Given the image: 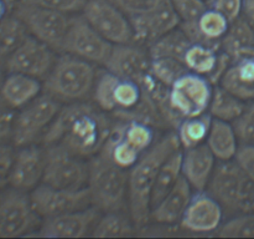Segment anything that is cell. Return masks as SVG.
I'll use <instances>...</instances> for the list:
<instances>
[{
  "label": "cell",
  "instance_id": "1",
  "mask_svg": "<svg viewBox=\"0 0 254 239\" xmlns=\"http://www.w3.org/2000/svg\"><path fill=\"white\" fill-rule=\"evenodd\" d=\"M112 122L96 105L79 101L61 106L42 137L44 146L60 144L76 156L89 159L103 148Z\"/></svg>",
  "mask_w": 254,
  "mask_h": 239
},
{
  "label": "cell",
  "instance_id": "2",
  "mask_svg": "<svg viewBox=\"0 0 254 239\" xmlns=\"http://www.w3.org/2000/svg\"><path fill=\"white\" fill-rule=\"evenodd\" d=\"M181 148L176 132L164 134L141 154L128 171V211L136 227L150 221L151 191L161 164L176 149Z\"/></svg>",
  "mask_w": 254,
  "mask_h": 239
},
{
  "label": "cell",
  "instance_id": "3",
  "mask_svg": "<svg viewBox=\"0 0 254 239\" xmlns=\"http://www.w3.org/2000/svg\"><path fill=\"white\" fill-rule=\"evenodd\" d=\"M96 79L93 64L72 55L61 54L44 79L42 89L57 101L72 104L84 101L92 94Z\"/></svg>",
  "mask_w": 254,
  "mask_h": 239
},
{
  "label": "cell",
  "instance_id": "4",
  "mask_svg": "<svg viewBox=\"0 0 254 239\" xmlns=\"http://www.w3.org/2000/svg\"><path fill=\"white\" fill-rule=\"evenodd\" d=\"M88 187L92 204L102 213L123 212L128 207V171L102 153L88 159Z\"/></svg>",
  "mask_w": 254,
  "mask_h": 239
},
{
  "label": "cell",
  "instance_id": "5",
  "mask_svg": "<svg viewBox=\"0 0 254 239\" xmlns=\"http://www.w3.org/2000/svg\"><path fill=\"white\" fill-rule=\"evenodd\" d=\"M207 191L228 213H254V181L235 159L217 163Z\"/></svg>",
  "mask_w": 254,
  "mask_h": 239
},
{
  "label": "cell",
  "instance_id": "6",
  "mask_svg": "<svg viewBox=\"0 0 254 239\" xmlns=\"http://www.w3.org/2000/svg\"><path fill=\"white\" fill-rule=\"evenodd\" d=\"M94 105L117 120L128 119L145 100V91L134 80L123 79L108 70L97 75L93 91Z\"/></svg>",
  "mask_w": 254,
  "mask_h": 239
},
{
  "label": "cell",
  "instance_id": "7",
  "mask_svg": "<svg viewBox=\"0 0 254 239\" xmlns=\"http://www.w3.org/2000/svg\"><path fill=\"white\" fill-rule=\"evenodd\" d=\"M61 109V102L41 94L19 110L15 116L11 142L14 147L37 144Z\"/></svg>",
  "mask_w": 254,
  "mask_h": 239
},
{
  "label": "cell",
  "instance_id": "8",
  "mask_svg": "<svg viewBox=\"0 0 254 239\" xmlns=\"http://www.w3.org/2000/svg\"><path fill=\"white\" fill-rule=\"evenodd\" d=\"M42 218L36 213L29 192L5 187L0 191V238H16L37 231Z\"/></svg>",
  "mask_w": 254,
  "mask_h": 239
},
{
  "label": "cell",
  "instance_id": "9",
  "mask_svg": "<svg viewBox=\"0 0 254 239\" xmlns=\"http://www.w3.org/2000/svg\"><path fill=\"white\" fill-rule=\"evenodd\" d=\"M26 27L29 35L49 45L56 52H61L71 16L56 10L19 1L11 10Z\"/></svg>",
  "mask_w": 254,
  "mask_h": 239
},
{
  "label": "cell",
  "instance_id": "10",
  "mask_svg": "<svg viewBox=\"0 0 254 239\" xmlns=\"http://www.w3.org/2000/svg\"><path fill=\"white\" fill-rule=\"evenodd\" d=\"M45 147L42 183L64 189H81L88 182V161L60 144Z\"/></svg>",
  "mask_w": 254,
  "mask_h": 239
},
{
  "label": "cell",
  "instance_id": "11",
  "mask_svg": "<svg viewBox=\"0 0 254 239\" xmlns=\"http://www.w3.org/2000/svg\"><path fill=\"white\" fill-rule=\"evenodd\" d=\"M113 45L93 29L83 15H72L60 54H68L104 66Z\"/></svg>",
  "mask_w": 254,
  "mask_h": 239
},
{
  "label": "cell",
  "instance_id": "12",
  "mask_svg": "<svg viewBox=\"0 0 254 239\" xmlns=\"http://www.w3.org/2000/svg\"><path fill=\"white\" fill-rule=\"evenodd\" d=\"M215 85L205 76L186 72L169 90V100L181 120L208 112Z\"/></svg>",
  "mask_w": 254,
  "mask_h": 239
},
{
  "label": "cell",
  "instance_id": "13",
  "mask_svg": "<svg viewBox=\"0 0 254 239\" xmlns=\"http://www.w3.org/2000/svg\"><path fill=\"white\" fill-rule=\"evenodd\" d=\"M81 14L112 45L134 42L133 27L128 15L111 0H89Z\"/></svg>",
  "mask_w": 254,
  "mask_h": 239
},
{
  "label": "cell",
  "instance_id": "14",
  "mask_svg": "<svg viewBox=\"0 0 254 239\" xmlns=\"http://www.w3.org/2000/svg\"><path fill=\"white\" fill-rule=\"evenodd\" d=\"M30 198L32 207L42 219L93 206L88 187L64 189L40 183L30 192Z\"/></svg>",
  "mask_w": 254,
  "mask_h": 239
},
{
  "label": "cell",
  "instance_id": "15",
  "mask_svg": "<svg viewBox=\"0 0 254 239\" xmlns=\"http://www.w3.org/2000/svg\"><path fill=\"white\" fill-rule=\"evenodd\" d=\"M57 52L49 45L29 35L5 60V69L35 79L44 80L51 71Z\"/></svg>",
  "mask_w": 254,
  "mask_h": 239
},
{
  "label": "cell",
  "instance_id": "16",
  "mask_svg": "<svg viewBox=\"0 0 254 239\" xmlns=\"http://www.w3.org/2000/svg\"><path fill=\"white\" fill-rule=\"evenodd\" d=\"M129 20L133 27L134 42L146 47L181 24L170 0H159L153 9L129 17Z\"/></svg>",
  "mask_w": 254,
  "mask_h": 239
},
{
  "label": "cell",
  "instance_id": "17",
  "mask_svg": "<svg viewBox=\"0 0 254 239\" xmlns=\"http://www.w3.org/2000/svg\"><path fill=\"white\" fill-rule=\"evenodd\" d=\"M223 216L225 209L210 192L196 191L181 218L180 226L191 233H212L222 226Z\"/></svg>",
  "mask_w": 254,
  "mask_h": 239
},
{
  "label": "cell",
  "instance_id": "18",
  "mask_svg": "<svg viewBox=\"0 0 254 239\" xmlns=\"http://www.w3.org/2000/svg\"><path fill=\"white\" fill-rule=\"evenodd\" d=\"M102 212L97 207L68 212L42 219L37 236L47 238H82L93 231Z\"/></svg>",
  "mask_w": 254,
  "mask_h": 239
},
{
  "label": "cell",
  "instance_id": "19",
  "mask_svg": "<svg viewBox=\"0 0 254 239\" xmlns=\"http://www.w3.org/2000/svg\"><path fill=\"white\" fill-rule=\"evenodd\" d=\"M151 56L148 47L136 42L113 45L106 70L123 79L134 80L140 84L150 74Z\"/></svg>",
  "mask_w": 254,
  "mask_h": 239
},
{
  "label": "cell",
  "instance_id": "20",
  "mask_svg": "<svg viewBox=\"0 0 254 239\" xmlns=\"http://www.w3.org/2000/svg\"><path fill=\"white\" fill-rule=\"evenodd\" d=\"M45 147L37 144L17 147L11 168L7 173V184L25 192H31L42 183L45 171Z\"/></svg>",
  "mask_w": 254,
  "mask_h": 239
},
{
  "label": "cell",
  "instance_id": "21",
  "mask_svg": "<svg viewBox=\"0 0 254 239\" xmlns=\"http://www.w3.org/2000/svg\"><path fill=\"white\" fill-rule=\"evenodd\" d=\"M216 166L217 158L206 143L183 148V176L195 191L207 189Z\"/></svg>",
  "mask_w": 254,
  "mask_h": 239
},
{
  "label": "cell",
  "instance_id": "22",
  "mask_svg": "<svg viewBox=\"0 0 254 239\" xmlns=\"http://www.w3.org/2000/svg\"><path fill=\"white\" fill-rule=\"evenodd\" d=\"M230 24L227 17L223 16L221 12L213 7H207L196 21L181 22L180 27L191 42L221 47V41L227 32Z\"/></svg>",
  "mask_w": 254,
  "mask_h": 239
},
{
  "label": "cell",
  "instance_id": "23",
  "mask_svg": "<svg viewBox=\"0 0 254 239\" xmlns=\"http://www.w3.org/2000/svg\"><path fill=\"white\" fill-rule=\"evenodd\" d=\"M192 189L185 177H181L176 186L155 207L151 208L150 219L165 226L180 223L193 194Z\"/></svg>",
  "mask_w": 254,
  "mask_h": 239
},
{
  "label": "cell",
  "instance_id": "24",
  "mask_svg": "<svg viewBox=\"0 0 254 239\" xmlns=\"http://www.w3.org/2000/svg\"><path fill=\"white\" fill-rule=\"evenodd\" d=\"M44 91L39 79L17 72H9L0 86V97L12 109L20 110Z\"/></svg>",
  "mask_w": 254,
  "mask_h": 239
},
{
  "label": "cell",
  "instance_id": "25",
  "mask_svg": "<svg viewBox=\"0 0 254 239\" xmlns=\"http://www.w3.org/2000/svg\"><path fill=\"white\" fill-rule=\"evenodd\" d=\"M218 85L245 101L254 100V52L232 60Z\"/></svg>",
  "mask_w": 254,
  "mask_h": 239
},
{
  "label": "cell",
  "instance_id": "26",
  "mask_svg": "<svg viewBox=\"0 0 254 239\" xmlns=\"http://www.w3.org/2000/svg\"><path fill=\"white\" fill-rule=\"evenodd\" d=\"M206 144L217 161H231L235 159L240 148V141L237 138L235 128L231 122L213 119L211 129L208 132Z\"/></svg>",
  "mask_w": 254,
  "mask_h": 239
},
{
  "label": "cell",
  "instance_id": "27",
  "mask_svg": "<svg viewBox=\"0 0 254 239\" xmlns=\"http://www.w3.org/2000/svg\"><path fill=\"white\" fill-rule=\"evenodd\" d=\"M221 50L230 55L232 60L254 52V30L242 16L230 24L221 41Z\"/></svg>",
  "mask_w": 254,
  "mask_h": 239
},
{
  "label": "cell",
  "instance_id": "28",
  "mask_svg": "<svg viewBox=\"0 0 254 239\" xmlns=\"http://www.w3.org/2000/svg\"><path fill=\"white\" fill-rule=\"evenodd\" d=\"M183 177V148L176 149L161 164L151 191V208L155 207Z\"/></svg>",
  "mask_w": 254,
  "mask_h": 239
},
{
  "label": "cell",
  "instance_id": "29",
  "mask_svg": "<svg viewBox=\"0 0 254 239\" xmlns=\"http://www.w3.org/2000/svg\"><path fill=\"white\" fill-rule=\"evenodd\" d=\"M212 121V116L208 112L181 120L175 128L181 148H191L206 143Z\"/></svg>",
  "mask_w": 254,
  "mask_h": 239
},
{
  "label": "cell",
  "instance_id": "30",
  "mask_svg": "<svg viewBox=\"0 0 254 239\" xmlns=\"http://www.w3.org/2000/svg\"><path fill=\"white\" fill-rule=\"evenodd\" d=\"M118 133L136 151L144 153L155 143V127L138 120H118L113 124Z\"/></svg>",
  "mask_w": 254,
  "mask_h": 239
},
{
  "label": "cell",
  "instance_id": "31",
  "mask_svg": "<svg viewBox=\"0 0 254 239\" xmlns=\"http://www.w3.org/2000/svg\"><path fill=\"white\" fill-rule=\"evenodd\" d=\"M245 107V100L240 99L221 85H217L213 89L212 100H211L210 107H208V114L212 116V119L232 123L242 114Z\"/></svg>",
  "mask_w": 254,
  "mask_h": 239
},
{
  "label": "cell",
  "instance_id": "32",
  "mask_svg": "<svg viewBox=\"0 0 254 239\" xmlns=\"http://www.w3.org/2000/svg\"><path fill=\"white\" fill-rule=\"evenodd\" d=\"M99 153H102L109 161L113 162L116 166L121 167L126 171H129L143 154L133 148L113 126H112L111 133Z\"/></svg>",
  "mask_w": 254,
  "mask_h": 239
},
{
  "label": "cell",
  "instance_id": "33",
  "mask_svg": "<svg viewBox=\"0 0 254 239\" xmlns=\"http://www.w3.org/2000/svg\"><path fill=\"white\" fill-rule=\"evenodd\" d=\"M191 45L190 39L188 35L184 32L180 26L171 30L166 35L161 36L153 44L149 45L148 50L151 59H158V57H170V59L181 60L185 55L188 47Z\"/></svg>",
  "mask_w": 254,
  "mask_h": 239
},
{
  "label": "cell",
  "instance_id": "34",
  "mask_svg": "<svg viewBox=\"0 0 254 239\" xmlns=\"http://www.w3.org/2000/svg\"><path fill=\"white\" fill-rule=\"evenodd\" d=\"M135 227L131 217H127L123 212H106L101 214L91 236L98 238L128 237L133 234Z\"/></svg>",
  "mask_w": 254,
  "mask_h": 239
},
{
  "label": "cell",
  "instance_id": "35",
  "mask_svg": "<svg viewBox=\"0 0 254 239\" xmlns=\"http://www.w3.org/2000/svg\"><path fill=\"white\" fill-rule=\"evenodd\" d=\"M188 69L181 60L170 59V57H158L151 59L150 74L155 80L165 86L171 87L174 82L186 74Z\"/></svg>",
  "mask_w": 254,
  "mask_h": 239
},
{
  "label": "cell",
  "instance_id": "36",
  "mask_svg": "<svg viewBox=\"0 0 254 239\" xmlns=\"http://www.w3.org/2000/svg\"><path fill=\"white\" fill-rule=\"evenodd\" d=\"M216 234L225 238H254V213L240 214L235 217L223 223Z\"/></svg>",
  "mask_w": 254,
  "mask_h": 239
},
{
  "label": "cell",
  "instance_id": "37",
  "mask_svg": "<svg viewBox=\"0 0 254 239\" xmlns=\"http://www.w3.org/2000/svg\"><path fill=\"white\" fill-rule=\"evenodd\" d=\"M241 144L254 146V102L246 105L242 114L232 122Z\"/></svg>",
  "mask_w": 254,
  "mask_h": 239
},
{
  "label": "cell",
  "instance_id": "38",
  "mask_svg": "<svg viewBox=\"0 0 254 239\" xmlns=\"http://www.w3.org/2000/svg\"><path fill=\"white\" fill-rule=\"evenodd\" d=\"M20 1L56 10L62 14L72 16V15L83 11L84 6L88 4L89 0H20Z\"/></svg>",
  "mask_w": 254,
  "mask_h": 239
},
{
  "label": "cell",
  "instance_id": "39",
  "mask_svg": "<svg viewBox=\"0 0 254 239\" xmlns=\"http://www.w3.org/2000/svg\"><path fill=\"white\" fill-rule=\"evenodd\" d=\"M181 22H192L207 9L203 0H170Z\"/></svg>",
  "mask_w": 254,
  "mask_h": 239
},
{
  "label": "cell",
  "instance_id": "40",
  "mask_svg": "<svg viewBox=\"0 0 254 239\" xmlns=\"http://www.w3.org/2000/svg\"><path fill=\"white\" fill-rule=\"evenodd\" d=\"M16 112L0 97V142L11 141Z\"/></svg>",
  "mask_w": 254,
  "mask_h": 239
},
{
  "label": "cell",
  "instance_id": "41",
  "mask_svg": "<svg viewBox=\"0 0 254 239\" xmlns=\"http://www.w3.org/2000/svg\"><path fill=\"white\" fill-rule=\"evenodd\" d=\"M116 6H118L128 17L143 14L153 9L159 0H111Z\"/></svg>",
  "mask_w": 254,
  "mask_h": 239
},
{
  "label": "cell",
  "instance_id": "42",
  "mask_svg": "<svg viewBox=\"0 0 254 239\" xmlns=\"http://www.w3.org/2000/svg\"><path fill=\"white\" fill-rule=\"evenodd\" d=\"M210 7L217 10L227 17L228 21L232 22L242 15L243 0H215Z\"/></svg>",
  "mask_w": 254,
  "mask_h": 239
},
{
  "label": "cell",
  "instance_id": "43",
  "mask_svg": "<svg viewBox=\"0 0 254 239\" xmlns=\"http://www.w3.org/2000/svg\"><path fill=\"white\" fill-rule=\"evenodd\" d=\"M235 161L240 164L245 173L254 181V146L241 144L235 157Z\"/></svg>",
  "mask_w": 254,
  "mask_h": 239
},
{
  "label": "cell",
  "instance_id": "44",
  "mask_svg": "<svg viewBox=\"0 0 254 239\" xmlns=\"http://www.w3.org/2000/svg\"><path fill=\"white\" fill-rule=\"evenodd\" d=\"M14 157V147L7 144V142H0V176L7 177Z\"/></svg>",
  "mask_w": 254,
  "mask_h": 239
},
{
  "label": "cell",
  "instance_id": "45",
  "mask_svg": "<svg viewBox=\"0 0 254 239\" xmlns=\"http://www.w3.org/2000/svg\"><path fill=\"white\" fill-rule=\"evenodd\" d=\"M241 16L254 30V0H243L242 15Z\"/></svg>",
  "mask_w": 254,
  "mask_h": 239
},
{
  "label": "cell",
  "instance_id": "46",
  "mask_svg": "<svg viewBox=\"0 0 254 239\" xmlns=\"http://www.w3.org/2000/svg\"><path fill=\"white\" fill-rule=\"evenodd\" d=\"M9 11L10 10H9V7H7L5 0H0V21H1L5 16H6L7 12Z\"/></svg>",
  "mask_w": 254,
  "mask_h": 239
},
{
  "label": "cell",
  "instance_id": "47",
  "mask_svg": "<svg viewBox=\"0 0 254 239\" xmlns=\"http://www.w3.org/2000/svg\"><path fill=\"white\" fill-rule=\"evenodd\" d=\"M7 59V55L6 52L4 51V49L1 47V45H0V65H4L5 64V60Z\"/></svg>",
  "mask_w": 254,
  "mask_h": 239
},
{
  "label": "cell",
  "instance_id": "48",
  "mask_svg": "<svg viewBox=\"0 0 254 239\" xmlns=\"http://www.w3.org/2000/svg\"><path fill=\"white\" fill-rule=\"evenodd\" d=\"M19 1H20V0H5V2H6V5H7V7H9L10 11H11V10L14 9V6H15V5H16Z\"/></svg>",
  "mask_w": 254,
  "mask_h": 239
},
{
  "label": "cell",
  "instance_id": "49",
  "mask_svg": "<svg viewBox=\"0 0 254 239\" xmlns=\"http://www.w3.org/2000/svg\"><path fill=\"white\" fill-rule=\"evenodd\" d=\"M6 186H7V179H6V177L0 176V191H1V189H4Z\"/></svg>",
  "mask_w": 254,
  "mask_h": 239
},
{
  "label": "cell",
  "instance_id": "50",
  "mask_svg": "<svg viewBox=\"0 0 254 239\" xmlns=\"http://www.w3.org/2000/svg\"><path fill=\"white\" fill-rule=\"evenodd\" d=\"M203 1H205V4H206V5H207V6H208V7H210V6H211V5H212V2H213V1H215V0H203Z\"/></svg>",
  "mask_w": 254,
  "mask_h": 239
},
{
  "label": "cell",
  "instance_id": "51",
  "mask_svg": "<svg viewBox=\"0 0 254 239\" xmlns=\"http://www.w3.org/2000/svg\"><path fill=\"white\" fill-rule=\"evenodd\" d=\"M2 71H1V69H0V86H1V82H2Z\"/></svg>",
  "mask_w": 254,
  "mask_h": 239
}]
</instances>
